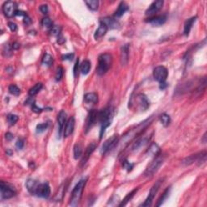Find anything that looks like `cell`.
<instances>
[{
	"mask_svg": "<svg viewBox=\"0 0 207 207\" xmlns=\"http://www.w3.org/2000/svg\"><path fill=\"white\" fill-rule=\"evenodd\" d=\"M113 115H114V111H113V109L111 107L105 108L104 109H102L101 111L98 112L97 121H99L100 123V125H101L100 134V139L103 138L105 129L111 125Z\"/></svg>",
	"mask_w": 207,
	"mask_h": 207,
	"instance_id": "obj_1",
	"label": "cell"
},
{
	"mask_svg": "<svg viewBox=\"0 0 207 207\" xmlns=\"http://www.w3.org/2000/svg\"><path fill=\"white\" fill-rule=\"evenodd\" d=\"M151 121H152V117L148 118V119H147L146 121H143V122H142V123H140L139 125H138L137 126H136V128H134V129H132V130H129V132H128V133L122 138V139L120 141V144H121V146L128 144L129 142H131L133 139H134L135 138L137 137L138 135L140 134L144 130V129L147 128V125H150Z\"/></svg>",
	"mask_w": 207,
	"mask_h": 207,
	"instance_id": "obj_2",
	"label": "cell"
},
{
	"mask_svg": "<svg viewBox=\"0 0 207 207\" xmlns=\"http://www.w3.org/2000/svg\"><path fill=\"white\" fill-rule=\"evenodd\" d=\"M87 179H82L78 182V184L74 186L73 189L72 193H71V197L70 199V203L69 205L71 206H77L82 198L83 192L84 188L86 185Z\"/></svg>",
	"mask_w": 207,
	"mask_h": 207,
	"instance_id": "obj_3",
	"label": "cell"
},
{
	"mask_svg": "<svg viewBox=\"0 0 207 207\" xmlns=\"http://www.w3.org/2000/svg\"><path fill=\"white\" fill-rule=\"evenodd\" d=\"M112 62L113 58L109 53H103L100 55L98 58V66L96 67V73L98 75H104L106 74L111 67Z\"/></svg>",
	"mask_w": 207,
	"mask_h": 207,
	"instance_id": "obj_4",
	"label": "cell"
},
{
	"mask_svg": "<svg viewBox=\"0 0 207 207\" xmlns=\"http://www.w3.org/2000/svg\"><path fill=\"white\" fill-rule=\"evenodd\" d=\"M164 156L162 154H157L156 157L151 161L150 164L147 166V169L145 171L144 175L145 176H147V177H150V176H154V173H156L158 172V170L159 169L162 164H164Z\"/></svg>",
	"mask_w": 207,
	"mask_h": 207,
	"instance_id": "obj_5",
	"label": "cell"
},
{
	"mask_svg": "<svg viewBox=\"0 0 207 207\" xmlns=\"http://www.w3.org/2000/svg\"><path fill=\"white\" fill-rule=\"evenodd\" d=\"M206 161V151L204 150L202 152H200L198 154H192L190 156L186 157L182 160V164L184 165H190L193 164L194 163H197L198 165H201V164H205Z\"/></svg>",
	"mask_w": 207,
	"mask_h": 207,
	"instance_id": "obj_6",
	"label": "cell"
},
{
	"mask_svg": "<svg viewBox=\"0 0 207 207\" xmlns=\"http://www.w3.org/2000/svg\"><path fill=\"white\" fill-rule=\"evenodd\" d=\"M0 189H1V198L2 199H10L16 194V189L13 186L3 181H1Z\"/></svg>",
	"mask_w": 207,
	"mask_h": 207,
	"instance_id": "obj_7",
	"label": "cell"
},
{
	"mask_svg": "<svg viewBox=\"0 0 207 207\" xmlns=\"http://www.w3.org/2000/svg\"><path fill=\"white\" fill-rule=\"evenodd\" d=\"M163 184V180H159L158 181H156V183L154 184V185L151 187L150 190V193H149V195L147 197V198L146 199V201L142 204V206H150L152 204V201L154 199V197H155L156 194L158 193L159 188H160L161 184Z\"/></svg>",
	"mask_w": 207,
	"mask_h": 207,
	"instance_id": "obj_8",
	"label": "cell"
},
{
	"mask_svg": "<svg viewBox=\"0 0 207 207\" xmlns=\"http://www.w3.org/2000/svg\"><path fill=\"white\" fill-rule=\"evenodd\" d=\"M168 75V71L167 70L166 67H163V66H159L154 69L153 71V76H154V79L160 83H164L166 81Z\"/></svg>",
	"mask_w": 207,
	"mask_h": 207,
	"instance_id": "obj_9",
	"label": "cell"
},
{
	"mask_svg": "<svg viewBox=\"0 0 207 207\" xmlns=\"http://www.w3.org/2000/svg\"><path fill=\"white\" fill-rule=\"evenodd\" d=\"M117 142H118V138H117V135H113L111 138L108 139L104 143V144L102 145L101 149H100V153H101V154L104 155L106 153L109 152L112 148H114V146L117 144Z\"/></svg>",
	"mask_w": 207,
	"mask_h": 207,
	"instance_id": "obj_10",
	"label": "cell"
},
{
	"mask_svg": "<svg viewBox=\"0 0 207 207\" xmlns=\"http://www.w3.org/2000/svg\"><path fill=\"white\" fill-rule=\"evenodd\" d=\"M134 103L137 104V107L141 111H146L150 106V103L147 97L144 94H138L134 99Z\"/></svg>",
	"mask_w": 207,
	"mask_h": 207,
	"instance_id": "obj_11",
	"label": "cell"
},
{
	"mask_svg": "<svg viewBox=\"0 0 207 207\" xmlns=\"http://www.w3.org/2000/svg\"><path fill=\"white\" fill-rule=\"evenodd\" d=\"M37 197L42 198H48L50 195V188L47 183H39L36 189L35 194Z\"/></svg>",
	"mask_w": 207,
	"mask_h": 207,
	"instance_id": "obj_12",
	"label": "cell"
},
{
	"mask_svg": "<svg viewBox=\"0 0 207 207\" xmlns=\"http://www.w3.org/2000/svg\"><path fill=\"white\" fill-rule=\"evenodd\" d=\"M16 8L17 5L15 2L12 1H8V2L4 3L3 5V12L8 18H11L13 16H15L16 12Z\"/></svg>",
	"mask_w": 207,
	"mask_h": 207,
	"instance_id": "obj_13",
	"label": "cell"
},
{
	"mask_svg": "<svg viewBox=\"0 0 207 207\" xmlns=\"http://www.w3.org/2000/svg\"><path fill=\"white\" fill-rule=\"evenodd\" d=\"M163 5H164V1H162V0L154 1V2H153L152 3L150 4V6L149 7L148 9L146 11V15L152 17L154 14H156L159 11L161 10V8H163Z\"/></svg>",
	"mask_w": 207,
	"mask_h": 207,
	"instance_id": "obj_14",
	"label": "cell"
},
{
	"mask_svg": "<svg viewBox=\"0 0 207 207\" xmlns=\"http://www.w3.org/2000/svg\"><path fill=\"white\" fill-rule=\"evenodd\" d=\"M67 123V114L62 110L58 115V138L62 136L65 128V124Z\"/></svg>",
	"mask_w": 207,
	"mask_h": 207,
	"instance_id": "obj_15",
	"label": "cell"
},
{
	"mask_svg": "<svg viewBox=\"0 0 207 207\" xmlns=\"http://www.w3.org/2000/svg\"><path fill=\"white\" fill-rule=\"evenodd\" d=\"M150 135H146V136H142L141 138H139V139L135 141L134 144L132 145L131 150H132V151H137V150H139V149L144 147L145 145L148 143L149 141H150Z\"/></svg>",
	"mask_w": 207,
	"mask_h": 207,
	"instance_id": "obj_16",
	"label": "cell"
},
{
	"mask_svg": "<svg viewBox=\"0 0 207 207\" xmlns=\"http://www.w3.org/2000/svg\"><path fill=\"white\" fill-rule=\"evenodd\" d=\"M97 114L98 112L96 110L93 109L89 113L88 116V118H87L86 121V126H85V129H86V132H88V130H90L92 128L95 124H96V121H97Z\"/></svg>",
	"mask_w": 207,
	"mask_h": 207,
	"instance_id": "obj_17",
	"label": "cell"
},
{
	"mask_svg": "<svg viewBox=\"0 0 207 207\" xmlns=\"http://www.w3.org/2000/svg\"><path fill=\"white\" fill-rule=\"evenodd\" d=\"M74 125H75V120H74V117H70L68 119V121H67V123H66V126H65L64 131H63L64 137L67 138L69 137L70 135L72 134L74 129Z\"/></svg>",
	"mask_w": 207,
	"mask_h": 207,
	"instance_id": "obj_18",
	"label": "cell"
},
{
	"mask_svg": "<svg viewBox=\"0 0 207 207\" xmlns=\"http://www.w3.org/2000/svg\"><path fill=\"white\" fill-rule=\"evenodd\" d=\"M96 148V143H91L88 147H87L86 150L84 154L82 155V159H81V166H83L84 164H86L87 161L90 158L91 154L93 153V151L95 150V149Z\"/></svg>",
	"mask_w": 207,
	"mask_h": 207,
	"instance_id": "obj_19",
	"label": "cell"
},
{
	"mask_svg": "<svg viewBox=\"0 0 207 207\" xmlns=\"http://www.w3.org/2000/svg\"><path fill=\"white\" fill-rule=\"evenodd\" d=\"M167 17L166 16H152V17L149 18L147 22L150 23L151 25L155 26V27H159V26L163 25L165 22H166Z\"/></svg>",
	"mask_w": 207,
	"mask_h": 207,
	"instance_id": "obj_20",
	"label": "cell"
},
{
	"mask_svg": "<svg viewBox=\"0 0 207 207\" xmlns=\"http://www.w3.org/2000/svg\"><path fill=\"white\" fill-rule=\"evenodd\" d=\"M129 45L126 44V45H123L121 49V63L122 66H125L129 61Z\"/></svg>",
	"mask_w": 207,
	"mask_h": 207,
	"instance_id": "obj_21",
	"label": "cell"
},
{
	"mask_svg": "<svg viewBox=\"0 0 207 207\" xmlns=\"http://www.w3.org/2000/svg\"><path fill=\"white\" fill-rule=\"evenodd\" d=\"M100 23H104L106 26L108 27V28H111V29H114V28H117L119 27V22L117 21L116 19L114 18H110V17H106L104 18L103 20L100 21Z\"/></svg>",
	"mask_w": 207,
	"mask_h": 207,
	"instance_id": "obj_22",
	"label": "cell"
},
{
	"mask_svg": "<svg viewBox=\"0 0 207 207\" xmlns=\"http://www.w3.org/2000/svg\"><path fill=\"white\" fill-rule=\"evenodd\" d=\"M108 29H109V28H108V27L104 24V23H100V26H99V28H98L97 30H96V33H95V35H94L95 39L99 40L100 39V38H102L107 33Z\"/></svg>",
	"mask_w": 207,
	"mask_h": 207,
	"instance_id": "obj_23",
	"label": "cell"
},
{
	"mask_svg": "<svg viewBox=\"0 0 207 207\" xmlns=\"http://www.w3.org/2000/svg\"><path fill=\"white\" fill-rule=\"evenodd\" d=\"M128 10H129V6H128L125 2H121V3L119 4L118 8H117V11L115 12L114 16L117 18L121 17Z\"/></svg>",
	"mask_w": 207,
	"mask_h": 207,
	"instance_id": "obj_24",
	"label": "cell"
},
{
	"mask_svg": "<svg viewBox=\"0 0 207 207\" xmlns=\"http://www.w3.org/2000/svg\"><path fill=\"white\" fill-rule=\"evenodd\" d=\"M196 20H197V17H192L189 20H187L184 23V35L188 37V36L189 35V33L191 31L192 28H193V25H194V23H195Z\"/></svg>",
	"mask_w": 207,
	"mask_h": 207,
	"instance_id": "obj_25",
	"label": "cell"
},
{
	"mask_svg": "<svg viewBox=\"0 0 207 207\" xmlns=\"http://www.w3.org/2000/svg\"><path fill=\"white\" fill-rule=\"evenodd\" d=\"M38 184H39V182L37 181V180H33V179H28L26 181V188H27L28 191L31 194L34 195Z\"/></svg>",
	"mask_w": 207,
	"mask_h": 207,
	"instance_id": "obj_26",
	"label": "cell"
},
{
	"mask_svg": "<svg viewBox=\"0 0 207 207\" xmlns=\"http://www.w3.org/2000/svg\"><path fill=\"white\" fill-rule=\"evenodd\" d=\"M84 101L86 102V103L96 104L98 102V95L95 93V92L87 93L84 96Z\"/></svg>",
	"mask_w": 207,
	"mask_h": 207,
	"instance_id": "obj_27",
	"label": "cell"
},
{
	"mask_svg": "<svg viewBox=\"0 0 207 207\" xmlns=\"http://www.w3.org/2000/svg\"><path fill=\"white\" fill-rule=\"evenodd\" d=\"M159 151H160V148L159 147L156 143H152L150 145L149 149L147 150V153L150 155H154V156H156L157 154H159Z\"/></svg>",
	"mask_w": 207,
	"mask_h": 207,
	"instance_id": "obj_28",
	"label": "cell"
},
{
	"mask_svg": "<svg viewBox=\"0 0 207 207\" xmlns=\"http://www.w3.org/2000/svg\"><path fill=\"white\" fill-rule=\"evenodd\" d=\"M42 88H43V84L41 83H38L35 84L33 88H30L29 92H28V95L30 96H36L37 93H39L40 91L42 89Z\"/></svg>",
	"mask_w": 207,
	"mask_h": 207,
	"instance_id": "obj_29",
	"label": "cell"
},
{
	"mask_svg": "<svg viewBox=\"0 0 207 207\" xmlns=\"http://www.w3.org/2000/svg\"><path fill=\"white\" fill-rule=\"evenodd\" d=\"M91 63L88 60H84L80 66V71L83 74H88L90 71Z\"/></svg>",
	"mask_w": 207,
	"mask_h": 207,
	"instance_id": "obj_30",
	"label": "cell"
},
{
	"mask_svg": "<svg viewBox=\"0 0 207 207\" xmlns=\"http://www.w3.org/2000/svg\"><path fill=\"white\" fill-rule=\"evenodd\" d=\"M84 3L87 7L92 11H96L99 7V1L97 0H89V1H85Z\"/></svg>",
	"mask_w": 207,
	"mask_h": 207,
	"instance_id": "obj_31",
	"label": "cell"
},
{
	"mask_svg": "<svg viewBox=\"0 0 207 207\" xmlns=\"http://www.w3.org/2000/svg\"><path fill=\"white\" fill-rule=\"evenodd\" d=\"M53 57H52L50 54L45 53V54L44 55L43 58H42V64H43L44 66H45V67H49L53 64Z\"/></svg>",
	"mask_w": 207,
	"mask_h": 207,
	"instance_id": "obj_32",
	"label": "cell"
},
{
	"mask_svg": "<svg viewBox=\"0 0 207 207\" xmlns=\"http://www.w3.org/2000/svg\"><path fill=\"white\" fill-rule=\"evenodd\" d=\"M83 154V150H82V147H81L80 144L76 143L74 145V157L75 159H78V158H80Z\"/></svg>",
	"mask_w": 207,
	"mask_h": 207,
	"instance_id": "obj_33",
	"label": "cell"
},
{
	"mask_svg": "<svg viewBox=\"0 0 207 207\" xmlns=\"http://www.w3.org/2000/svg\"><path fill=\"white\" fill-rule=\"evenodd\" d=\"M137 191H138V189H134L133 191L131 192V193L128 194V195L125 197V199L121 201V203L120 204L119 206H124V205H126V204L128 203V202H129V201L132 199V198H133V197L134 196V194L137 193Z\"/></svg>",
	"mask_w": 207,
	"mask_h": 207,
	"instance_id": "obj_34",
	"label": "cell"
},
{
	"mask_svg": "<svg viewBox=\"0 0 207 207\" xmlns=\"http://www.w3.org/2000/svg\"><path fill=\"white\" fill-rule=\"evenodd\" d=\"M160 121H161V124H162L165 127L168 126V125H170V122H171L170 116L167 114H163L162 115L160 116Z\"/></svg>",
	"mask_w": 207,
	"mask_h": 207,
	"instance_id": "obj_35",
	"label": "cell"
},
{
	"mask_svg": "<svg viewBox=\"0 0 207 207\" xmlns=\"http://www.w3.org/2000/svg\"><path fill=\"white\" fill-rule=\"evenodd\" d=\"M169 194H170V188H168L164 192V194H162V196L160 197V198L159 199L158 201V203H157V206H159V205H162L163 203L164 202V201L167 199L168 197V196H169Z\"/></svg>",
	"mask_w": 207,
	"mask_h": 207,
	"instance_id": "obj_36",
	"label": "cell"
},
{
	"mask_svg": "<svg viewBox=\"0 0 207 207\" xmlns=\"http://www.w3.org/2000/svg\"><path fill=\"white\" fill-rule=\"evenodd\" d=\"M8 91H9V92H10L12 95H13V96H17L20 94V88H18L16 85H14V84H12V85L9 86V88H8Z\"/></svg>",
	"mask_w": 207,
	"mask_h": 207,
	"instance_id": "obj_37",
	"label": "cell"
},
{
	"mask_svg": "<svg viewBox=\"0 0 207 207\" xmlns=\"http://www.w3.org/2000/svg\"><path fill=\"white\" fill-rule=\"evenodd\" d=\"M7 118H8V123L10 124L11 125H15L19 120V117L17 115H15V114H9Z\"/></svg>",
	"mask_w": 207,
	"mask_h": 207,
	"instance_id": "obj_38",
	"label": "cell"
},
{
	"mask_svg": "<svg viewBox=\"0 0 207 207\" xmlns=\"http://www.w3.org/2000/svg\"><path fill=\"white\" fill-rule=\"evenodd\" d=\"M41 24H42L43 27L47 28H51L53 27V22L48 17L44 18L42 21H41Z\"/></svg>",
	"mask_w": 207,
	"mask_h": 207,
	"instance_id": "obj_39",
	"label": "cell"
},
{
	"mask_svg": "<svg viewBox=\"0 0 207 207\" xmlns=\"http://www.w3.org/2000/svg\"><path fill=\"white\" fill-rule=\"evenodd\" d=\"M48 126H49V124L48 123H41V124H39V125H37V134H41V133H43L44 131H45L47 129V128H48Z\"/></svg>",
	"mask_w": 207,
	"mask_h": 207,
	"instance_id": "obj_40",
	"label": "cell"
},
{
	"mask_svg": "<svg viewBox=\"0 0 207 207\" xmlns=\"http://www.w3.org/2000/svg\"><path fill=\"white\" fill-rule=\"evenodd\" d=\"M12 47H11L10 45L7 44L6 45H4L3 49V54L5 56V57H9L12 55Z\"/></svg>",
	"mask_w": 207,
	"mask_h": 207,
	"instance_id": "obj_41",
	"label": "cell"
},
{
	"mask_svg": "<svg viewBox=\"0 0 207 207\" xmlns=\"http://www.w3.org/2000/svg\"><path fill=\"white\" fill-rule=\"evenodd\" d=\"M63 69L62 67H58L56 70V74H55V79L56 81H60L63 76Z\"/></svg>",
	"mask_w": 207,
	"mask_h": 207,
	"instance_id": "obj_42",
	"label": "cell"
},
{
	"mask_svg": "<svg viewBox=\"0 0 207 207\" xmlns=\"http://www.w3.org/2000/svg\"><path fill=\"white\" fill-rule=\"evenodd\" d=\"M50 34L53 36H60L61 35V28L59 26H53L50 28Z\"/></svg>",
	"mask_w": 207,
	"mask_h": 207,
	"instance_id": "obj_43",
	"label": "cell"
},
{
	"mask_svg": "<svg viewBox=\"0 0 207 207\" xmlns=\"http://www.w3.org/2000/svg\"><path fill=\"white\" fill-rule=\"evenodd\" d=\"M134 165L132 164H130L129 162H128V161H124L123 162V168L124 169H125L126 171H128V172H129V171L132 170V168H133Z\"/></svg>",
	"mask_w": 207,
	"mask_h": 207,
	"instance_id": "obj_44",
	"label": "cell"
},
{
	"mask_svg": "<svg viewBox=\"0 0 207 207\" xmlns=\"http://www.w3.org/2000/svg\"><path fill=\"white\" fill-rule=\"evenodd\" d=\"M74 57V53H67V54H64L62 56V59L63 60H66V61H71L73 60Z\"/></svg>",
	"mask_w": 207,
	"mask_h": 207,
	"instance_id": "obj_45",
	"label": "cell"
},
{
	"mask_svg": "<svg viewBox=\"0 0 207 207\" xmlns=\"http://www.w3.org/2000/svg\"><path fill=\"white\" fill-rule=\"evenodd\" d=\"M23 145H24V141H23V139H18L17 142H16V147L18 150H21V149L23 147Z\"/></svg>",
	"mask_w": 207,
	"mask_h": 207,
	"instance_id": "obj_46",
	"label": "cell"
},
{
	"mask_svg": "<svg viewBox=\"0 0 207 207\" xmlns=\"http://www.w3.org/2000/svg\"><path fill=\"white\" fill-rule=\"evenodd\" d=\"M32 110H33V112H35V113H37V114H39V113H41V112H42L43 111V109H41V108H39V107H37V105H36V104L34 103H33V102H32Z\"/></svg>",
	"mask_w": 207,
	"mask_h": 207,
	"instance_id": "obj_47",
	"label": "cell"
},
{
	"mask_svg": "<svg viewBox=\"0 0 207 207\" xmlns=\"http://www.w3.org/2000/svg\"><path fill=\"white\" fill-rule=\"evenodd\" d=\"M78 69H79V60H77L74 67V77H77L78 74Z\"/></svg>",
	"mask_w": 207,
	"mask_h": 207,
	"instance_id": "obj_48",
	"label": "cell"
},
{
	"mask_svg": "<svg viewBox=\"0 0 207 207\" xmlns=\"http://www.w3.org/2000/svg\"><path fill=\"white\" fill-rule=\"evenodd\" d=\"M40 11H41L42 14L46 15V14H48V12H49V8H48L47 5L44 4V5H41V6L40 7Z\"/></svg>",
	"mask_w": 207,
	"mask_h": 207,
	"instance_id": "obj_49",
	"label": "cell"
},
{
	"mask_svg": "<svg viewBox=\"0 0 207 207\" xmlns=\"http://www.w3.org/2000/svg\"><path fill=\"white\" fill-rule=\"evenodd\" d=\"M8 27H9V28H10L12 32H16L17 30V25L15 23H13V22H9L8 23Z\"/></svg>",
	"mask_w": 207,
	"mask_h": 207,
	"instance_id": "obj_50",
	"label": "cell"
},
{
	"mask_svg": "<svg viewBox=\"0 0 207 207\" xmlns=\"http://www.w3.org/2000/svg\"><path fill=\"white\" fill-rule=\"evenodd\" d=\"M15 16H23V17H25L26 16H28V14L26 13L25 12H23V11L16 10Z\"/></svg>",
	"mask_w": 207,
	"mask_h": 207,
	"instance_id": "obj_51",
	"label": "cell"
},
{
	"mask_svg": "<svg viewBox=\"0 0 207 207\" xmlns=\"http://www.w3.org/2000/svg\"><path fill=\"white\" fill-rule=\"evenodd\" d=\"M23 23H25L26 25H28V24H30V23H32L31 18H30L28 16H26L25 17H23Z\"/></svg>",
	"mask_w": 207,
	"mask_h": 207,
	"instance_id": "obj_52",
	"label": "cell"
},
{
	"mask_svg": "<svg viewBox=\"0 0 207 207\" xmlns=\"http://www.w3.org/2000/svg\"><path fill=\"white\" fill-rule=\"evenodd\" d=\"M12 49H14V50H17V49H19L20 48V43H18V42H14V43L12 44Z\"/></svg>",
	"mask_w": 207,
	"mask_h": 207,
	"instance_id": "obj_53",
	"label": "cell"
},
{
	"mask_svg": "<svg viewBox=\"0 0 207 207\" xmlns=\"http://www.w3.org/2000/svg\"><path fill=\"white\" fill-rule=\"evenodd\" d=\"M5 138H6V139L8 141H12V139H14V136L12 134H11L8 132V133H7L6 134H5Z\"/></svg>",
	"mask_w": 207,
	"mask_h": 207,
	"instance_id": "obj_54",
	"label": "cell"
},
{
	"mask_svg": "<svg viewBox=\"0 0 207 207\" xmlns=\"http://www.w3.org/2000/svg\"><path fill=\"white\" fill-rule=\"evenodd\" d=\"M66 41V40L63 38V37L62 35L58 36V44H63Z\"/></svg>",
	"mask_w": 207,
	"mask_h": 207,
	"instance_id": "obj_55",
	"label": "cell"
},
{
	"mask_svg": "<svg viewBox=\"0 0 207 207\" xmlns=\"http://www.w3.org/2000/svg\"><path fill=\"white\" fill-rule=\"evenodd\" d=\"M167 86H168V85H167V83L164 82V83H160V87H159V88H160V89L164 90V89H165V88H166Z\"/></svg>",
	"mask_w": 207,
	"mask_h": 207,
	"instance_id": "obj_56",
	"label": "cell"
},
{
	"mask_svg": "<svg viewBox=\"0 0 207 207\" xmlns=\"http://www.w3.org/2000/svg\"><path fill=\"white\" fill-rule=\"evenodd\" d=\"M201 141L203 142V143H206V133H205V134L203 135V139Z\"/></svg>",
	"mask_w": 207,
	"mask_h": 207,
	"instance_id": "obj_57",
	"label": "cell"
},
{
	"mask_svg": "<svg viewBox=\"0 0 207 207\" xmlns=\"http://www.w3.org/2000/svg\"><path fill=\"white\" fill-rule=\"evenodd\" d=\"M6 152H7V154H8V155H12V151L10 150V149H8Z\"/></svg>",
	"mask_w": 207,
	"mask_h": 207,
	"instance_id": "obj_58",
	"label": "cell"
}]
</instances>
